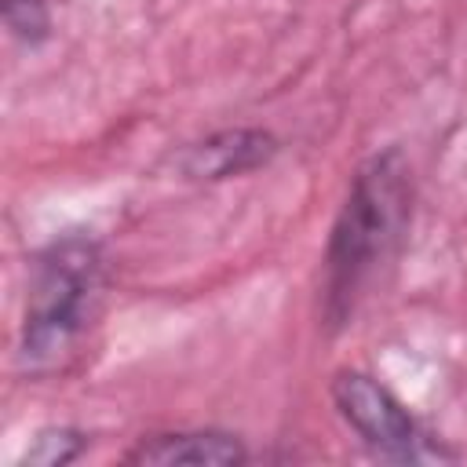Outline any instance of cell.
<instances>
[{"instance_id": "1", "label": "cell", "mask_w": 467, "mask_h": 467, "mask_svg": "<svg viewBox=\"0 0 467 467\" xmlns=\"http://www.w3.org/2000/svg\"><path fill=\"white\" fill-rule=\"evenodd\" d=\"M412 164L398 146H387L358 164L347 197L328 234L321 317L328 332H339L376 277L398 259L412 223Z\"/></svg>"}, {"instance_id": "2", "label": "cell", "mask_w": 467, "mask_h": 467, "mask_svg": "<svg viewBox=\"0 0 467 467\" xmlns=\"http://www.w3.org/2000/svg\"><path fill=\"white\" fill-rule=\"evenodd\" d=\"M106 296V252L91 234H62L29 263L18 365L29 376L62 372L88 343Z\"/></svg>"}, {"instance_id": "3", "label": "cell", "mask_w": 467, "mask_h": 467, "mask_svg": "<svg viewBox=\"0 0 467 467\" xmlns=\"http://www.w3.org/2000/svg\"><path fill=\"white\" fill-rule=\"evenodd\" d=\"M328 398L350 434L379 460L390 463H456L460 452L438 438L383 379L365 368H339Z\"/></svg>"}, {"instance_id": "4", "label": "cell", "mask_w": 467, "mask_h": 467, "mask_svg": "<svg viewBox=\"0 0 467 467\" xmlns=\"http://www.w3.org/2000/svg\"><path fill=\"white\" fill-rule=\"evenodd\" d=\"M281 142L263 128H223L197 142H186L171 157V164L190 182H223L270 164Z\"/></svg>"}, {"instance_id": "5", "label": "cell", "mask_w": 467, "mask_h": 467, "mask_svg": "<svg viewBox=\"0 0 467 467\" xmlns=\"http://www.w3.org/2000/svg\"><path fill=\"white\" fill-rule=\"evenodd\" d=\"M252 452L241 434L215 431V427H193V431H157L150 438H139L128 452L124 463H208V467H234L248 463Z\"/></svg>"}, {"instance_id": "6", "label": "cell", "mask_w": 467, "mask_h": 467, "mask_svg": "<svg viewBox=\"0 0 467 467\" xmlns=\"http://www.w3.org/2000/svg\"><path fill=\"white\" fill-rule=\"evenodd\" d=\"M88 452V434L80 427H69V423H51V427H40L26 452L18 456V463H36V467H62V463H73Z\"/></svg>"}, {"instance_id": "7", "label": "cell", "mask_w": 467, "mask_h": 467, "mask_svg": "<svg viewBox=\"0 0 467 467\" xmlns=\"http://www.w3.org/2000/svg\"><path fill=\"white\" fill-rule=\"evenodd\" d=\"M0 15L7 33L18 44H44L51 36V4L47 0H0Z\"/></svg>"}]
</instances>
